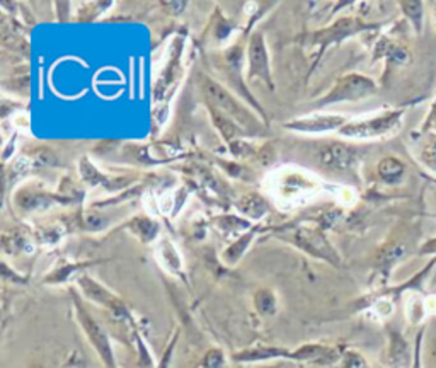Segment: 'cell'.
<instances>
[{
  "mask_svg": "<svg viewBox=\"0 0 436 368\" xmlns=\"http://www.w3.org/2000/svg\"><path fill=\"white\" fill-rule=\"evenodd\" d=\"M251 239H253V234L240 237V240H237L234 246H230V248L227 249L225 254H224L225 263H227V264H234L235 261L242 256V253H244V251L247 249V246L251 244Z\"/></svg>",
  "mask_w": 436,
  "mask_h": 368,
  "instance_id": "17",
  "label": "cell"
},
{
  "mask_svg": "<svg viewBox=\"0 0 436 368\" xmlns=\"http://www.w3.org/2000/svg\"><path fill=\"white\" fill-rule=\"evenodd\" d=\"M375 92V84L365 75L360 74H348L336 80V84L331 87L324 98L316 103L317 108L329 106L334 103H342V101H358Z\"/></svg>",
  "mask_w": 436,
  "mask_h": 368,
  "instance_id": "1",
  "label": "cell"
},
{
  "mask_svg": "<svg viewBox=\"0 0 436 368\" xmlns=\"http://www.w3.org/2000/svg\"><path fill=\"white\" fill-rule=\"evenodd\" d=\"M292 358V353L287 350H279V348H271V346H259L253 348V350L242 351L234 358L237 361H258V360H269V358Z\"/></svg>",
  "mask_w": 436,
  "mask_h": 368,
  "instance_id": "12",
  "label": "cell"
},
{
  "mask_svg": "<svg viewBox=\"0 0 436 368\" xmlns=\"http://www.w3.org/2000/svg\"><path fill=\"white\" fill-rule=\"evenodd\" d=\"M379 174L385 182L395 184L400 181L402 176H404V166H402L397 159H392V157L384 159V161L379 164Z\"/></svg>",
  "mask_w": 436,
  "mask_h": 368,
  "instance_id": "14",
  "label": "cell"
},
{
  "mask_svg": "<svg viewBox=\"0 0 436 368\" xmlns=\"http://www.w3.org/2000/svg\"><path fill=\"white\" fill-rule=\"evenodd\" d=\"M348 123L345 114H310L307 118H300L285 123V128L298 133H329L334 130H341Z\"/></svg>",
  "mask_w": 436,
  "mask_h": 368,
  "instance_id": "6",
  "label": "cell"
},
{
  "mask_svg": "<svg viewBox=\"0 0 436 368\" xmlns=\"http://www.w3.org/2000/svg\"><path fill=\"white\" fill-rule=\"evenodd\" d=\"M77 283H79L80 290L84 292L87 298H90V300H94L96 303L111 309V312H114L116 316L128 317V311H127V307H124V303L121 302L118 297H114L108 288H104L101 283L92 280L90 276H87V274L80 276V278L77 280Z\"/></svg>",
  "mask_w": 436,
  "mask_h": 368,
  "instance_id": "7",
  "label": "cell"
},
{
  "mask_svg": "<svg viewBox=\"0 0 436 368\" xmlns=\"http://www.w3.org/2000/svg\"><path fill=\"white\" fill-rule=\"evenodd\" d=\"M74 302H75L77 317H79V322H80L82 329H84L87 340H89L90 345L98 350L99 356L103 358L104 365L108 368H114V356H113V350H111V343L108 340V334L103 331L99 322H96L94 317L85 311L84 305H80L77 295H74Z\"/></svg>",
  "mask_w": 436,
  "mask_h": 368,
  "instance_id": "4",
  "label": "cell"
},
{
  "mask_svg": "<svg viewBox=\"0 0 436 368\" xmlns=\"http://www.w3.org/2000/svg\"><path fill=\"white\" fill-rule=\"evenodd\" d=\"M363 27L365 26H361L356 19H339L334 26L327 27V29H322V31H319V33H314L310 43H312V45H321L322 50H324L329 43L342 40V38L350 36V35H353V33L360 31V29H363Z\"/></svg>",
  "mask_w": 436,
  "mask_h": 368,
  "instance_id": "10",
  "label": "cell"
},
{
  "mask_svg": "<svg viewBox=\"0 0 436 368\" xmlns=\"http://www.w3.org/2000/svg\"><path fill=\"white\" fill-rule=\"evenodd\" d=\"M290 240L293 242L295 246L302 248L303 251H307L308 254H314L317 258H324L327 261L334 259V251L331 249V246L327 244V240L324 239L321 232L317 230H310V229H300L295 234L290 237Z\"/></svg>",
  "mask_w": 436,
  "mask_h": 368,
  "instance_id": "9",
  "label": "cell"
},
{
  "mask_svg": "<svg viewBox=\"0 0 436 368\" xmlns=\"http://www.w3.org/2000/svg\"><path fill=\"white\" fill-rule=\"evenodd\" d=\"M240 210L251 217H261L268 210V205L259 195H247L240 203Z\"/></svg>",
  "mask_w": 436,
  "mask_h": 368,
  "instance_id": "16",
  "label": "cell"
},
{
  "mask_svg": "<svg viewBox=\"0 0 436 368\" xmlns=\"http://www.w3.org/2000/svg\"><path fill=\"white\" fill-rule=\"evenodd\" d=\"M409 361V350L406 341L402 340L399 334H392V345H390V363L397 368L408 365Z\"/></svg>",
  "mask_w": 436,
  "mask_h": 368,
  "instance_id": "15",
  "label": "cell"
},
{
  "mask_svg": "<svg viewBox=\"0 0 436 368\" xmlns=\"http://www.w3.org/2000/svg\"><path fill=\"white\" fill-rule=\"evenodd\" d=\"M35 368H43V366H35Z\"/></svg>",
  "mask_w": 436,
  "mask_h": 368,
  "instance_id": "22",
  "label": "cell"
},
{
  "mask_svg": "<svg viewBox=\"0 0 436 368\" xmlns=\"http://www.w3.org/2000/svg\"><path fill=\"white\" fill-rule=\"evenodd\" d=\"M400 123V113H384L379 116H373L368 119H358V121H348V123L339 130V135L346 138H356V140H370L379 138L384 135L394 132Z\"/></svg>",
  "mask_w": 436,
  "mask_h": 368,
  "instance_id": "2",
  "label": "cell"
},
{
  "mask_svg": "<svg viewBox=\"0 0 436 368\" xmlns=\"http://www.w3.org/2000/svg\"><path fill=\"white\" fill-rule=\"evenodd\" d=\"M247 56H249V72H247V74H249V79L251 80L258 79L259 82L268 85L269 90H273L274 84H273V77H271L268 48H266L263 33H256V35L251 38Z\"/></svg>",
  "mask_w": 436,
  "mask_h": 368,
  "instance_id": "5",
  "label": "cell"
},
{
  "mask_svg": "<svg viewBox=\"0 0 436 368\" xmlns=\"http://www.w3.org/2000/svg\"><path fill=\"white\" fill-rule=\"evenodd\" d=\"M345 366L346 368H366V363L358 353L351 351V353H348L345 358Z\"/></svg>",
  "mask_w": 436,
  "mask_h": 368,
  "instance_id": "21",
  "label": "cell"
},
{
  "mask_svg": "<svg viewBox=\"0 0 436 368\" xmlns=\"http://www.w3.org/2000/svg\"><path fill=\"white\" fill-rule=\"evenodd\" d=\"M210 113H211L213 121H215L216 128L220 130L222 137H224L225 140H229V142H230V140H234L235 137H239V135L242 133V130L237 127L235 121L232 118H229V116L222 114L220 111L215 109V108H211V106H210Z\"/></svg>",
  "mask_w": 436,
  "mask_h": 368,
  "instance_id": "13",
  "label": "cell"
},
{
  "mask_svg": "<svg viewBox=\"0 0 436 368\" xmlns=\"http://www.w3.org/2000/svg\"><path fill=\"white\" fill-rule=\"evenodd\" d=\"M225 363V356L220 350H211L208 351L205 356V368H222Z\"/></svg>",
  "mask_w": 436,
  "mask_h": 368,
  "instance_id": "20",
  "label": "cell"
},
{
  "mask_svg": "<svg viewBox=\"0 0 436 368\" xmlns=\"http://www.w3.org/2000/svg\"><path fill=\"white\" fill-rule=\"evenodd\" d=\"M203 92L206 94L210 104L215 106V109L224 111V113H227V116H230L234 121H239L244 127H253V125H256L254 116L251 114L244 106H240V103H237L230 96V92L224 89L218 82L208 79V77H203Z\"/></svg>",
  "mask_w": 436,
  "mask_h": 368,
  "instance_id": "3",
  "label": "cell"
},
{
  "mask_svg": "<svg viewBox=\"0 0 436 368\" xmlns=\"http://www.w3.org/2000/svg\"><path fill=\"white\" fill-rule=\"evenodd\" d=\"M256 305H258L259 312L263 314H273L276 311V300L274 295L269 292H261L256 297Z\"/></svg>",
  "mask_w": 436,
  "mask_h": 368,
  "instance_id": "19",
  "label": "cell"
},
{
  "mask_svg": "<svg viewBox=\"0 0 436 368\" xmlns=\"http://www.w3.org/2000/svg\"><path fill=\"white\" fill-rule=\"evenodd\" d=\"M356 161V148L342 142H331L319 152V162L331 171H346Z\"/></svg>",
  "mask_w": 436,
  "mask_h": 368,
  "instance_id": "8",
  "label": "cell"
},
{
  "mask_svg": "<svg viewBox=\"0 0 436 368\" xmlns=\"http://www.w3.org/2000/svg\"><path fill=\"white\" fill-rule=\"evenodd\" d=\"M157 258L162 263V266H166L167 271H171L174 274H181V269H182L181 256H179L177 249L174 248V244L171 240L164 239L161 244H159Z\"/></svg>",
  "mask_w": 436,
  "mask_h": 368,
  "instance_id": "11",
  "label": "cell"
},
{
  "mask_svg": "<svg viewBox=\"0 0 436 368\" xmlns=\"http://www.w3.org/2000/svg\"><path fill=\"white\" fill-rule=\"evenodd\" d=\"M135 224H137V227L133 229V232H135V234H137L142 240L148 242V240H152L155 235H157V230H159V229H157V225H155L152 220H148V219H137V220H135Z\"/></svg>",
  "mask_w": 436,
  "mask_h": 368,
  "instance_id": "18",
  "label": "cell"
}]
</instances>
